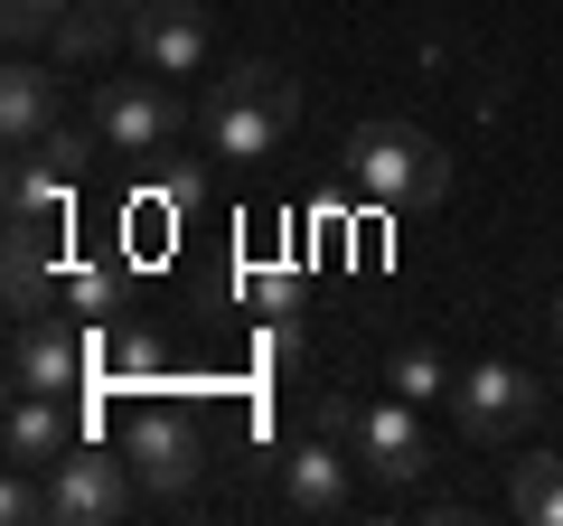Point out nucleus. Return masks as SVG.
Returning <instances> with one entry per match:
<instances>
[{
  "mask_svg": "<svg viewBox=\"0 0 563 526\" xmlns=\"http://www.w3.org/2000/svg\"><path fill=\"white\" fill-rule=\"evenodd\" d=\"M357 414H366V405H347V395H320V405H310V432H329V442H357Z\"/></svg>",
  "mask_w": 563,
  "mask_h": 526,
  "instance_id": "22",
  "label": "nucleus"
},
{
  "mask_svg": "<svg viewBox=\"0 0 563 526\" xmlns=\"http://www.w3.org/2000/svg\"><path fill=\"white\" fill-rule=\"evenodd\" d=\"M57 302L103 310V302H113V273H103V263H66V273H57Z\"/></svg>",
  "mask_w": 563,
  "mask_h": 526,
  "instance_id": "19",
  "label": "nucleus"
},
{
  "mask_svg": "<svg viewBox=\"0 0 563 526\" xmlns=\"http://www.w3.org/2000/svg\"><path fill=\"white\" fill-rule=\"evenodd\" d=\"M66 10H76V0H10V10H0V29H10V47H38V39H57Z\"/></svg>",
  "mask_w": 563,
  "mask_h": 526,
  "instance_id": "18",
  "label": "nucleus"
},
{
  "mask_svg": "<svg viewBox=\"0 0 563 526\" xmlns=\"http://www.w3.org/2000/svg\"><path fill=\"white\" fill-rule=\"evenodd\" d=\"M554 339H563V292H554Z\"/></svg>",
  "mask_w": 563,
  "mask_h": 526,
  "instance_id": "24",
  "label": "nucleus"
},
{
  "mask_svg": "<svg viewBox=\"0 0 563 526\" xmlns=\"http://www.w3.org/2000/svg\"><path fill=\"white\" fill-rule=\"evenodd\" d=\"M95 132H103V151H122V161L169 151V132H179L169 76H161V85H95Z\"/></svg>",
  "mask_w": 563,
  "mask_h": 526,
  "instance_id": "6",
  "label": "nucleus"
},
{
  "mask_svg": "<svg viewBox=\"0 0 563 526\" xmlns=\"http://www.w3.org/2000/svg\"><path fill=\"white\" fill-rule=\"evenodd\" d=\"M122 461H132L141 498H179V489L198 480V461H207L198 414H179V405H132V424H122Z\"/></svg>",
  "mask_w": 563,
  "mask_h": 526,
  "instance_id": "3",
  "label": "nucleus"
},
{
  "mask_svg": "<svg viewBox=\"0 0 563 526\" xmlns=\"http://www.w3.org/2000/svg\"><path fill=\"white\" fill-rule=\"evenodd\" d=\"M357 451H366V470L376 480H422V461H432V442H422V424H413V405L404 395H385V405H366L357 414Z\"/></svg>",
  "mask_w": 563,
  "mask_h": 526,
  "instance_id": "9",
  "label": "nucleus"
},
{
  "mask_svg": "<svg viewBox=\"0 0 563 526\" xmlns=\"http://www.w3.org/2000/svg\"><path fill=\"white\" fill-rule=\"evenodd\" d=\"M103 358H113L122 376H151V366H161V339H151V329H122V339L103 348Z\"/></svg>",
  "mask_w": 563,
  "mask_h": 526,
  "instance_id": "21",
  "label": "nucleus"
},
{
  "mask_svg": "<svg viewBox=\"0 0 563 526\" xmlns=\"http://www.w3.org/2000/svg\"><path fill=\"white\" fill-rule=\"evenodd\" d=\"M132 461L122 451H95V442H76L57 470H47V517L57 526H113L122 507H132Z\"/></svg>",
  "mask_w": 563,
  "mask_h": 526,
  "instance_id": "5",
  "label": "nucleus"
},
{
  "mask_svg": "<svg viewBox=\"0 0 563 526\" xmlns=\"http://www.w3.org/2000/svg\"><path fill=\"white\" fill-rule=\"evenodd\" d=\"M0 132H10V151H29V142L57 132V76H47V66L10 57V76H0Z\"/></svg>",
  "mask_w": 563,
  "mask_h": 526,
  "instance_id": "13",
  "label": "nucleus"
},
{
  "mask_svg": "<svg viewBox=\"0 0 563 526\" xmlns=\"http://www.w3.org/2000/svg\"><path fill=\"white\" fill-rule=\"evenodd\" d=\"M536 405H544V385L526 376V366H507V358L470 366V376L451 385V424H461L479 451H498L507 432H526V424H536Z\"/></svg>",
  "mask_w": 563,
  "mask_h": 526,
  "instance_id": "4",
  "label": "nucleus"
},
{
  "mask_svg": "<svg viewBox=\"0 0 563 526\" xmlns=\"http://www.w3.org/2000/svg\"><path fill=\"white\" fill-rule=\"evenodd\" d=\"M113 10H122V20H132V29H141V10H151V0H113Z\"/></svg>",
  "mask_w": 563,
  "mask_h": 526,
  "instance_id": "23",
  "label": "nucleus"
},
{
  "mask_svg": "<svg viewBox=\"0 0 563 526\" xmlns=\"http://www.w3.org/2000/svg\"><path fill=\"white\" fill-rule=\"evenodd\" d=\"M47 244H57V235L10 226V273H0V283H10V310H20V320H38V302H57V263H47Z\"/></svg>",
  "mask_w": 563,
  "mask_h": 526,
  "instance_id": "14",
  "label": "nucleus"
},
{
  "mask_svg": "<svg viewBox=\"0 0 563 526\" xmlns=\"http://www.w3.org/2000/svg\"><path fill=\"white\" fill-rule=\"evenodd\" d=\"M66 217H76V179H66L47 151H20V161H10V226L66 235Z\"/></svg>",
  "mask_w": 563,
  "mask_h": 526,
  "instance_id": "11",
  "label": "nucleus"
},
{
  "mask_svg": "<svg viewBox=\"0 0 563 526\" xmlns=\"http://www.w3.org/2000/svg\"><path fill=\"white\" fill-rule=\"evenodd\" d=\"M507 507L526 526H563V451H526L517 480H507Z\"/></svg>",
  "mask_w": 563,
  "mask_h": 526,
  "instance_id": "15",
  "label": "nucleus"
},
{
  "mask_svg": "<svg viewBox=\"0 0 563 526\" xmlns=\"http://www.w3.org/2000/svg\"><path fill=\"white\" fill-rule=\"evenodd\" d=\"M0 442H10V470H57L66 451H76V424H66V405H57V395H20Z\"/></svg>",
  "mask_w": 563,
  "mask_h": 526,
  "instance_id": "12",
  "label": "nucleus"
},
{
  "mask_svg": "<svg viewBox=\"0 0 563 526\" xmlns=\"http://www.w3.org/2000/svg\"><path fill=\"white\" fill-rule=\"evenodd\" d=\"M132 47H141L151 76H198V66H207V10H198V0H151L141 29H132Z\"/></svg>",
  "mask_w": 563,
  "mask_h": 526,
  "instance_id": "8",
  "label": "nucleus"
},
{
  "mask_svg": "<svg viewBox=\"0 0 563 526\" xmlns=\"http://www.w3.org/2000/svg\"><path fill=\"white\" fill-rule=\"evenodd\" d=\"M282 507H291V517H347V451L329 442V432H310V442L282 451Z\"/></svg>",
  "mask_w": 563,
  "mask_h": 526,
  "instance_id": "7",
  "label": "nucleus"
},
{
  "mask_svg": "<svg viewBox=\"0 0 563 526\" xmlns=\"http://www.w3.org/2000/svg\"><path fill=\"white\" fill-rule=\"evenodd\" d=\"M291 122H301V85L282 76L273 57H244L235 76H225V95L207 103L198 142H207V161L254 169V161H273V151H282V132H291Z\"/></svg>",
  "mask_w": 563,
  "mask_h": 526,
  "instance_id": "1",
  "label": "nucleus"
},
{
  "mask_svg": "<svg viewBox=\"0 0 563 526\" xmlns=\"http://www.w3.org/2000/svg\"><path fill=\"white\" fill-rule=\"evenodd\" d=\"M347 179L376 207H442L451 198V151L413 122H357L347 132Z\"/></svg>",
  "mask_w": 563,
  "mask_h": 526,
  "instance_id": "2",
  "label": "nucleus"
},
{
  "mask_svg": "<svg viewBox=\"0 0 563 526\" xmlns=\"http://www.w3.org/2000/svg\"><path fill=\"white\" fill-rule=\"evenodd\" d=\"M47 470H20V480H10V489H0V517H10V526H29V517H47Z\"/></svg>",
  "mask_w": 563,
  "mask_h": 526,
  "instance_id": "20",
  "label": "nucleus"
},
{
  "mask_svg": "<svg viewBox=\"0 0 563 526\" xmlns=\"http://www.w3.org/2000/svg\"><path fill=\"white\" fill-rule=\"evenodd\" d=\"M385 385H395L404 405H432V395H451V366H442V348H395V358H385Z\"/></svg>",
  "mask_w": 563,
  "mask_h": 526,
  "instance_id": "17",
  "label": "nucleus"
},
{
  "mask_svg": "<svg viewBox=\"0 0 563 526\" xmlns=\"http://www.w3.org/2000/svg\"><path fill=\"white\" fill-rule=\"evenodd\" d=\"M10 385H20V395H66V385H85V339H66V329H47V320H20V339H10Z\"/></svg>",
  "mask_w": 563,
  "mask_h": 526,
  "instance_id": "10",
  "label": "nucleus"
},
{
  "mask_svg": "<svg viewBox=\"0 0 563 526\" xmlns=\"http://www.w3.org/2000/svg\"><path fill=\"white\" fill-rule=\"evenodd\" d=\"M122 29H132V20H122L113 0H76V10L57 20V57H66V66H95V57H113Z\"/></svg>",
  "mask_w": 563,
  "mask_h": 526,
  "instance_id": "16",
  "label": "nucleus"
}]
</instances>
